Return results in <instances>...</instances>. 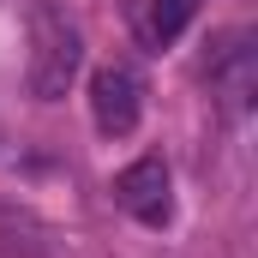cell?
I'll return each mask as SVG.
<instances>
[{"label":"cell","instance_id":"3","mask_svg":"<svg viewBox=\"0 0 258 258\" xmlns=\"http://www.w3.org/2000/svg\"><path fill=\"white\" fill-rule=\"evenodd\" d=\"M210 96L228 120H240L258 96V48L252 30H228L216 48H210Z\"/></svg>","mask_w":258,"mask_h":258},{"label":"cell","instance_id":"1","mask_svg":"<svg viewBox=\"0 0 258 258\" xmlns=\"http://www.w3.org/2000/svg\"><path fill=\"white\" fill-rule=\"evenodd\" d=\"M84 72V36L60 6H30V60H24V84L36 102H60L72 78Z\"/></svg>","mask_w":258,"mask_h":258},{"label":"cell","instance_id":"4","mask_svg":"<svg viewBox=\"0 0 258 258\" xmlns=\"http://www.w3.org/2000/svg\"><path fill=\"white\" fill-rule=\"evenodd\" d=\"M114 204L126 210L132 222L162 228V222L174 216V186H168V168H162L156 156H138L132 168H120V174H114Z\"/></svg>","mask_w":258,"mask_h":258},{"label":"cell","instance_id":"5","mask_svg":"<svg viewBox=\"0 0 258 258\" xmlns=\"http://www.w3.org/2000/svg\"><path fill=\"white\" fill-rule=\"evenodd\" d=\"M192 12H198V0H138V6H132V30H138L144 48H168V42L186 30Z\"/></svg>","mask_w":258,"mask_h":258},{"label":"cell","instance_id":"2","mask_svg":"<svg viewBox=\"0 0 258 258\" xmlns=\"http://www.w3.org/2000/svg\"><path fill=\"white\" fill-rule=\"evenodd\" d=\"M90 120H96L102 138L138 132V120H144V78H138V66L114 60V66L90 72Z\"/></svg>","mask_w":258,"mask_h":258}]
</instances>
